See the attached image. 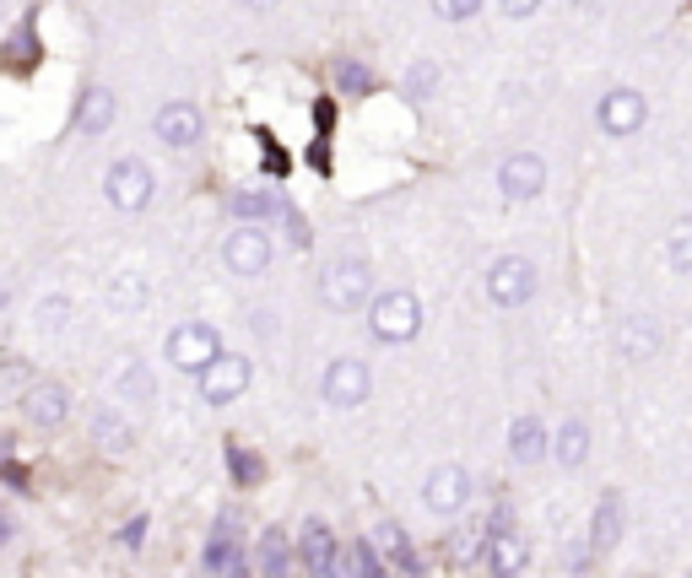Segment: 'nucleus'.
Segmentation results:
<instances>
[{"mask_svg":"<svg viewBox=\"0 0 692 578\" xmlns=\"http://www.w3.org/2000/svg\"><path fill=\"white\" fill-rule=\"evenodd\" d=\"M152 190H158V179H152V168L141 163V158H120V163H109V173H103V195L120 211H147L152 206Z\"/></svg>","mask_w":692,"mask_h":578,"instance_id":"5","label":"nucleus"},{"mask_svg":"<svg viewBox=\"0 0 692 578\" xmlns=\"http://www.w3.org/2000/svg\"><path fill=\"white\" fill-rule=\"evenodd\" d=\"M22 481H28V476H22V465H17V459H6V487H11V493H22Z\"/></svg>","mask_w":692,"mask_h":578,"instance_id":"39","label":"nucleus"},{"mask_svg":"<svg viewBox=\"0 0 692 578\" xmlns=\"http://www.w3.org/2000/svg\"><path fill=\"white\" fill-rule=\"evenodd\" d=\"M298 557H303V568H309L314 578L335 574V562H341V546H335V536H330V525L309 519V525H303V536H298Z\"/></svg>","mask_w":692,"mask_h":578,"instance_id":"15","label":"nucleus"},{"mask_svg":"<svg viewBox=\"0 0 692 578\" xmlns=\"http://www.w3.org/2000/svg\"><path fill=\"white\" fill-rule=\"evenodd\" d=\"M335 87H341L347 98H363L368 87H373V77H368L363 60H335Z\"/></svg>","mask_w":692,"mask_h":578,"instance_id":"29","label":"nucleus"},{"mask_svg":"<svg viewBox=\"0 0 692 578\" xmlns=\"http://www.w3.org/2000/svg\"><path fill=\"white\" fill-rule=\"evenodd\" d=\"M433 87H439V65H433V60H417L407 71V98H428Z\"/></svg>","mask_w":692,"mask_h":578,"instance_id":"32","label":"nucleus"},{"mask_svg":"<svg viewBox=\"0 0 692 578\" xmlns=\"http://www.w3.org/2000/svg\"><path fill=\"white\" fill-rule=\"evenodd\" d=\"M482 551H488V540L482 536H454L449 540V557H454V562H471V557H482Z\"/></svg>","mask_w":692,"mask_h":578,"instance_id":"35","label":"nucleus"},{"mask_svg":"<svg viewBox=\"0 0 692 578\" xmlns=\"http://www.w3.org/2000/svg\"><path fill=\"white\" fill-rule=\"evenodd\" d=\"M616 536H622V497L606 493L601 508H595V525H590V551H611Z\"/></svg>","mask_w":692,"mask_h":578,"instance_id":"19","label":"nucleus"},{"mask_svg":"<svg viewBox=\"0 0 692 578\" xmlns=\"http://www.w3.org/2000/svg\"><path fill=\"white\" fill-rule=\"evenodd\" d=\"M109 124H114V92H109V87H87L82 109H77V130L92 141V135H103Z\"/></svg>","mask_w":692,"mask_h":578,"instance_id":"17","label":"nucleus"},{"mask_svg":"<svg viewBox=\"0 0 692 578\" xmlns=\"http://www.w3.org/2000/svg\"><path fill=\"white\" fill-rule=\"evenodd\" d=\"M373 546H379V551H384V557H390V562H395V568H401V574H422V562H417V551H411V540H407V530H401V525H395V519H384V525H379V530H373Z\"/></svg>","mask_w":692,"mask_h":578,"instance_id":"18","label":"nucleus"},{"mask_svg":"<svg viewBox=\"0 0 692 578\" xmlns=\"http://www.w3.org/2000/svg\"><path fill=\"white\" fill-rule=\"evenodd\" d=\"M228 470H233V481H239V487H260V476H265V459L249 455L244 444H228Z\"/></svg>","mask_w":692,"mask_h":578,"instance_id":"26","label":"nucleus"},{"mask_svg":"<svg viewBox=\"0 0 692 578\" xmlns=\"http://www.w3.org/2000/svg\"><path fill=\"white\" fill-rule=\"evenodd\" d=\"M120 540H124V546H130V551H136V546L147 540V514H136V519H130V525H124V530H120Z\"/></svg>","mask_w":692,"mask_h":578,"instance_id":"37","label":"nucleus"},{"mask_svg":"<svg viewBox=\"0 0 692 578\" xmlns=\"http://www.w3.org/2000/svg\"><path fill=\"white\" fill-rule=\"evenodd\" d=\"M217 357H222V335H217V325H205V320H184V325L168 331V363H173L179 373H195V378H201Z\"/></svg>","mask_w":692,"mask_h":578,"instance_id":"3","label":"nucleus"},{"mask_svg":"<svg viewBox=\"0 0 692 578\" xmlns=\"http://www.w3.org/2000/svg\"><path fill=\"white\" fill-rule=\"evenodd\" d=\"M325 400L335 412H352V406L368 400V368L358 357H335L325 368Z\"/></svg>","mask_w":692,"mask_h":578,"instance_id":"11","label":"nucleus"},{"mask_svg":"<svg viewBox=\"0 0 692 578\" xmlns=\"http://www.w3.org/2000/svg\"><path fill=\"white\" fill-rule=\"evenodd\" d=\"M498 190H503V201H535L546 190V163L535 152H509L498 163Z\"/></svg>","mask_w":692,"mask_h":578,"instance_id":"9","label":"nucleus"},{"mask_svg":"<svg viewBox=\"0 0 692 578\" xmlns=\"http://www.w3.org/2000/svg\"><path fill=\"white\" fill-rule=\"evenodd\" d=\"M287 227H292V244L309 249V222H303V216H287Z\"/></svg>","mask_w":692,"mask_h":578,"instance_id":"38","label":"nucleus"},{"mask_svg":"<svg viewBox=\"0 0 692 578\" xmlns=\"http://www.w3.org/2000/svg\"><path fill=\"white\" fill-rule=\"evenodd\" d=\"M233 211H239L244 222H265V216L282 211V195L265 190V184H260V190H239V195H233Z\"/></svg>","mask_w":692,"mask_h":578,"instance_id":"24","label":"nucleus"},{"mask_svg":"<svg viewBox=\"0 0 692 578\" xmlns=\"http://www.w3.org/2000/svg\"><path fill=\"white\" fill-rule=\"evenodd\" d=\"M525 540H520V530H509V519H498L488 536V568L492 578H514L520 568H525Z\"/></svg>","mask_w":692,"mask_h":578,"instance_id":"16","label":"nucleus"},{"mask_svg":"<svg viewBox=\"0 0 692 578\" xmlns=\"http://www.w3.org/2000/svg\"><path fill=\"white\" fill-rule=\"evenodd\" d=\"M498 11H503V17H514V22H525V17L541 11V0H498Z\"/></svg>","mask_w":692,"mask_h":578,"instance_id":"36","label":"nucleus"},{"mask_svg":"<svg viewBox=\"0 0 692 578\" xmlns=\"http://www.w3.org/2000/svg\"><path fill=\"white\" fill-rule=\"evenodd\" d=\"M260 574L292 578V546H287L282 530H265V536H260Z\"/></svg>","mask_w":692,"mask_h":578,"instance_id":"23","label":"nucleus"},{"mask_svg":"<svg viewBox=\"0 0 692 578\" xmlns=\"http://www.w3.org/2000/svg\"><path fill=\"white\" fill-rule=\"evenodd\" d=\"M22 416H28L33 427H60V422L71 416V395H66V384H54V378L28 384V395H22Z\"/></svg>","mask_w":692,"mask_h":578,"instance_id":"12","label":"nucleus"},{"mask_svg":"<svg viewBox=\"0 0 692 578\" xmlns=\"http://www.w3.org/2000/svg\"><path fill=\"white\" fill-rule=\"evenodd\" d=\"M352 557H358V578H384V562L373 557V540H352Z\"/></svg>","mask_w":692,"mask_h":578,"instance_id":"34","label":"nucleus"},{"mask_svg":"<svg viewBox=\"0 0 692 578\" xmlns=\"http://www.w3.org/2000/svg\"><path fill=\"white\" fill-rule=\"evenodd\" d=\"M552 455L563 459V465H584V455H590V433H584V422H563Z\"/></svg>","mask_w":692,"mask_h":578,"instance_id":"25","label":"nucleus"},{"mask_svg":"<svg viewBox=\"0 0 692 578\" xmlns=\"http://www.w3.org/2000/svg\"><path fill=\"white\" fill-rule=\"evenodd\" d=\"M488 297L498 308H520L535 297V265L525 254H498L488 265Z\"/></svg>","mask_w":692,"mask_h":578,"instance_id":"6","label":"nucleus"},{"mask_svg":"<svg viewBox=\"0 0 692 578\" xmlns=\"http://www.w3.org/2000/svg\"><path fill=\"white\" fill-rule=\"evenodd\" d=\"M152 130H158V141H163V146H173V152H190V146L205 135V120H201V109H195V103L173 98V103H163V109L152 114Z\"/></svg>","mask_w":692,"mask_h":578,"instance_id":"8","label":"nucleus"},{"mask_svg":"<svg viewBox=\"0 0 692 578\" xmlns=\"http://www.w3.org/2000/svg\"><path fill=\"white\" fill-rule=\"evenodd\" d=\"M249 378H254L249 357H239V352H222V357L201 373V395L211 400V406H228V400H239V395L249 389Z\"/></svg>","mask_w":692,"mask_h":578,"instance_id":"10","label":"nucleus"},{"mask_svg":"<svg viewBox=\"0 0 692 578\" xmlns=\"http://www.w3.org/2000/svg\"><path fill=\"white\" fill-rule=\"evenodd\" d=\"M271 233H265V222H239L228 239H222V265L233 271V276H265L271 271Z\"/></svg>","mask_w":692,"mask_h":578,"instance_id":"4","label":"nucleus"},{"mask_svg":"<svg viewBox=\"0 0 692 578\" xmlns=\"http://www.w3.org/2000/svg\"><path fill=\"white\" fill-rule=\"evenodd\" d=\"M509 455L520 459V465H535V459L546 455V433H541L535 416H520V422L509 427Z\"/></svg>","mask_w":692,"mask_h":578,"instance_id":"20","label":"nucleus"},{"mask_svg":"<svg viewBox=\"0 0 692 578\" xmlns=\"http://www.w3.org/2000/svg\"><path fill=\"white\" fill-rule=\"evenodd\" d=\"M644 120H650V98L639 92V87H611L606 98L595 103V124L606 130V135H639L644 130Z\"/></svg>","mask_w":692,"mask_h":578,"instance_id":"7","label":"nucleus"},{"mask_svg":"<svg viewBox=\"0 0 692 578\" xmlns=\"http://www.w3.org/2000/svg\"><path fill=\"white\" fill-rule=\"evenodd\" d=\"M92 427H98V444H103L109 455H124V449H130V427H124L114 412H98V422H92Z\"/></svg>","mask_w":692,"mask_h":578,"instance_id":"28","label":"nucleus"},{"mask_svg":"<svg viewBox=\"0 0 692 578\" xmlns=\"http://www.w3.org/2000/svg\"><path fill=\"white\" fill-rule=\"evenodd\" d=\"M665 254H671V265L692 276V216H682L676 227H671V239H665Z\"/></svg>","mask_w":692,"mask_h":578,"instance_id":"27","label":"nucleus"},{"mask_svg":"<svg viewBox=\"0 0 692 578\" xmlns=\"http://www.w3.org/2000/svg\"><path fill=\"white\" fill-rule=\"evenodd\" d=\"M368 331H373V341H384V346L417 341V331H422V303H417V292H407V287L379 292V297L368 303Z\"/></svg>","mask_w":692,"mask_h":578,"instance_id":"2","label":"nucleus"},{"mask_svg":"<svg viewBox=\"0 0 692 578\" xmlns=\"http://www.w3.org/2000/svg\"><path fill=\"white\" fill-rule=\"evenodd\" d=\"M422 503H428L433 514H460V508L471 503V476H465L460 465H439V470L428 476V487H422Z\"/></svg>","mask_w":692,"mask_h":578,"instance_id":"13","label":"nucleus"},{"mask_svg":"<svg viewBox=\"0 0 692 578\" xmlns=\"http://www.w3.org/2000/svg\"><path fill=\"white\" fill-rule=\"evenodd\" d=\"M205 574H222V578H249V557L244 546H239V530H233V519H222L211 540H205Z\"/></svg>","mask_w":692,"mask_h":578,"instance_id":"14","label":"nucleus"},{"mask_svg":"<svg viewBox=\"0 0 692 578\" xmlns=\"http://www.w3.org/2000/svg\"><path fill=\"white\" fill-rule=\"evenodd\" d=\"M147 297H152V292H147V282H141L136 271H120V276L109 282V303H114V314H141Z\"/></svg>","mask_w":692,"mask_h":578,"instance_id":"22","label":"nucleus"},{"mask_svg":"<svg viewBox=\"0 0 692 578\" xmlns=\"http://www.w3.org/2000/svg\"><path fill=\"white\" fill-rule=\"evenodd\" d=\"M433 6V17H444V22H471L477 11H482V0H428Z\"/></svg>","mask_w":692,"mask_h":578,"instance_id":"33","label":"nucleus"},{"mask_svg":"<svg viewBox=\"0 0 692 578\" xmlns=\"http://www.w3.org/2000/svg\"><path fill=\"white\" fill-rule=\"evenodd\" d=\"M66 320H71V297H43L39 314H33V325H39V331H60Z\"/></svg>","mask_w":692,"mask_h":578,"instance_id":"31","label":"nucleus"},{"mask_svg":"<svg viewBox=\"0 0 692 578\" xmlns=\"http://www.w3.org/2000/svg\"><path fill=\"white\" fill-rule=\"evenodd\" d=\"M120 395H124V400H152V395H158V384H152V373L141 368V363H130V368L120 373Z\"/></svg>","mask_w":692,"mask_h":578,"instance_id":"30","label":"nucleus"},{"mask_svg":"<svg viewBox=\"0 0 692 578\" xmlns=\"http://www.w3.org/2000/svg\"><path fill=\"white\" fill-rule=\"evenodd\" d=\"M373 297H379L373 292V265H368L363 254L330 260L325 271H320V303H325L330 314H352V308H363Z\"/></svg>","mask_w":692,"mask_h":578,"instance_id":"1","label":"nucleus"},{"mask_svg":"<svg viewBox=\"0 0 692 578\" xmlns=\"http://www.w3.org/2000/svg\"><path fill=\"white\" fill-rule=\"evenodd\" d=\"M239 6H244V11H254V17H265V11H277L282 0H239Z\"/></svg>","mask_w":692,"mask_h":578,"instance_id":"40","label":"nucleus"},{"mask_svg":"<svg viewBox=\"0 0 692 578\" xmlns=\"http://www.w3.org/2000/svg\"><path fill=\"white\" fill-rule=\"evenodd\" d=\"M654 346H660V325H654L650 314H633L628 325H622V357H650Z\"/></svg>","mask_w":692,"mask_h":578,"instance_id":"21","label":"nucleus"}]
</instances>
